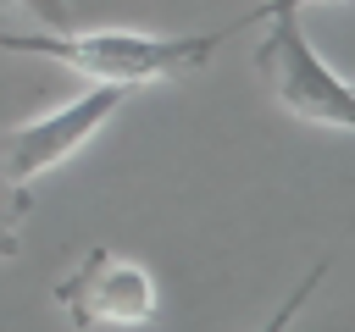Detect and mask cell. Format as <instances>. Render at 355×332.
I'll list each match as a JSON object with an SVG mask.
<instances>
[{
  "mask_svg": "<svg viewBox=\"0 0 355 332\" xmlns=\"http://www.w3.org/2000/svg\"><path fill=\"white\" fill-rule=\"evenodd\" d=\"M244 22H266V39L255 50V72L266 77V89L277 94L283 111H294L300 122L316 127H344L355 133V83H344L305 39L300 28V6L288 0H261Z\"/></svg>",
  "mask_w": 355,
  "mask_h": 332,
  "instance_id": "7a4b0ae2",
  "label": "cell"
},
{
  "mask_svg": "<svg viewBox=\"0 0 355 332\" xmlns=\"http://www.w3.org/2000/svg\"><path fill=\"white\" fill-rule=\"evenodd\" d=\"M239 22H227L222 33H133V28H33V33H11L0 28V50L11 55H44L72 66L89 83H122V89H144V83H166V77H189L200 72L216 44L227 33H239Z\"/></svg>",
  "mask_w": 355,
  "mask_h": 332,
  "instance_id": "6da1fadb",
  "label": "cell"
},
{
  "mask_svg": "<svg viewBox=\"0 0 355 332\" xmlns=\"http://www.w3.org/2000/svg\"><path fill=\"white\" fill-rule=\"evenodd\" d=\"M288 6H300V11H305V6H322V0H288Z\"/></svg>",
  "mask_w": 355,
  "mask_h": 332,
  "instance_id": "ba28073f",
  "label": "cell"
},
{
  "mask_svg": "<svg viewBox=\"0 0 355 332\" xmlns=\"http://www.w3.org/2000/svg\"><path fill=\"white\" fill-rule=\"evenodd\" d=\"M28 210H33V194H28V183H6V177H0V260H11V255H17Z\"/></svg>",
  "mask_w": 355,
  "mask_h": 332,
  "instance_id": "5b68a950",
  "label": "cell"
},
{
  "mask_svg": "<svg viewBox=\"0 0 355 332\" xmlns=\"http://www.w3.org/2000/svg\"><path fill=\"white\" fill-rule=\"evenodd\" d=\"M327 266H333V260H316V266H311V271H305V277H300V282L288 288V299H283V304H277V310L266 315V326H261V332H288V326H294V315L305 310V299H311V293L322 288V277H327Z\"/></svg>",
  "mask_w": 355,
  "mask_h": 332,
  "instance_id": "8992f818",
  "label": "cell"
},
{
  "mask_svg": "<svg viewBox=\"0 0 355 332\" xmlns=\"http://www.w3.org/2000/svg\"><path fill=\"white\" fill-rule=\"evenodd\" d=\"M0 11H17L33 28H72V6L67 0H0Z\"/></svg>",
  "mask_w": 355,
  "mask_h": 332,
  "instance_id": "52a82bcc",
  "label": "cell"
},
{
  "mask_svg": "<svg viewBox=\"0 0 355 332\" xmlns=\"http://www.w3.org/2000/svg\"><path fill=\"white\" fill-rule=\"evenodd\" d=\"M128 94H133V89H122V83H94V89H83L78 100L55 105L50 116H33V122H22V127H6V133H0V177H6V183H33V177H44V172L61 166L67 155H78V149L128 105Z\"/></svg>",
  "mask_w": 355,
  "mask_h": 332,
  "instance_id": "3957f363",
  "label": "cell"
},
{
  "mask_svg": "<svg viewBox=\"0 0 355 332\" xmlns=\"http://www.w3.org/2000/svg\"><path fill=\"white\" fill-rule=\"evenodd\" d=\"M50 299H55V310H67V321L78 332H89V326H150L155 321V277L139 260H128L105 243H94L78 260V271L50 288Z\"/></svg>",
  "mask_w": 355,
  "mask_h": 332,
  "instance_id": "277c9868",
  "label": "cell"
}]
</instances>
